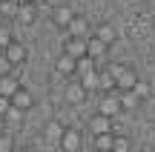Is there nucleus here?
<instances>
[{
    "label": "nucleus",
    "mask_w": 155,
    "mask_h": 152,
    "mask_svg": "<svg viewBox=\"0 0 155 152\" xmlns=\"http://www.w3.org/2000/svg\"><path fill=\"white\" fill-rule=\"evenodd\" d=\"M106 69L112 72V78H115V89L118 92H127V89H135V83H138V75H135V69L129 66H121V63H106Z\"/></svg>",
    "instance_id": "1"
},
{
    "label": "nucleus",
    "mask_w": 155,
    "mask_h": 152,
    "mask_svg": "<svg viewBox=\"0 0 155 152\" xmlns=\"http://www.w3.org/2000/svg\"><path fill=\"white\" fill-rule=\"evenodd\" d=\"M86 55L95 60V69H104L109 63V43H104L101 37H86Z\"/></svg>",
    "instance_id": "2"
},
{
    "label": "nucleus",
    "mask_w": 155,
    "mask_h": 152,
    "mask_svg": "<svg viewBox=\"0 0 155 152\" xmlns=\"http://www.w3.org/2000/svg\"><path fill=\"white\" fill-rule=\"evenodd\" d=\"M121 109H124V106H121V98H118V95H112V92H104V95H101V103H98V112H101V115L115 118Z\"/></svg>",
    "instance_id": "3"
},
{
    "label": "nucleus",
    "mask_w": 155,
    "mask_h": 152,
    "mask_svg": "<svg viewBox=\"0 0 155 152\" xmlns=\"http://www.w3.org/2000/svg\"><path fill=\"white\" fill-rule=\"evenodd\" d=\"M55 72L61 75V78H75V75H78V60H75L72 55L63 52V55L55 57Z\"/></svg>",
    "instance_id": "4"
},
{
    "label": "nucleus",
    "mask_w": 155,
    "mask_h": 152,
    "mask_svg": "<svg viewBox=\"0 0 155 152\" xmlns=\"http://www.w3.org/2000/svg\"><path fill=\"white\" fill-rule=\"evenodd\" d=\"M63 95H66V101L72 103V106H81V103L89 98V89L81 83V78H78V80H72V83H66V92H63Z\"/></svg>",
    "instance_id": "5"
},
{
    "label": "nucleus",
    "mask_w": 155,
    "mask_h": 152,
    "mask_svg": "<svg viewBox=\"0 0 155 152\" xmlns=\"http://www.w3.org/2000/svg\"><path fill=\"white\" fill-rule=\"evenodd\" d=\"M63 52L72 55L75 60H78V57H86V37H75V34H69V37L63 40Z\"/></svg>",
    "instance_id": "6"
},
{
    "label": "nucleus",
    "mask_w": 155,
    "mask_h": 152,
    "mask_svg": "<svg viewBox=\"0 0 155 152\" xmlns=\"http://www.w3.org/2000/svg\"><path fill=\"white\" fill-rule=\"evenodd\" d=\"M3 52H6V57H9V60L15 63V66H20V63H26V57H29V49H26V46L20 43V40H12V43L6 46Z\"/></svg>",
    "instance_id": "7"
},
{
    "label": "nucleus",
    "mask_w": 155,
    "mask_h": 152,
    "mask_svg": "<svg viewBox=\"0 0 155 152\" xmlns=\"http://www.w3.org/2000/svg\"><path fill=\"white\" fill-rule=\"evenodd\" d=\"M66 32H69V34H75V37H89V34H92V26H89V20H86L83 15H75L72 20H69Z\"/></svg>",
    "instance_id": "8"
},
{
    "label": "nucleus",
    "mask_w": 155,
    "mask_h": 152,
    "mask_svg": "<svg viewBox=\"0 0 155 152\" xmlns=\"http://www.w3.org/2000/svg\"><path fill=\"white\" fill-rule=\"evenodd\" d=\"M61 149H66V152H78L81 149V132L75 129V126H66L63 129V138H61V144H58Z\"/></svg>",
    "instance_id": "9"
},
{
    "label": "nucleus",
    "mask_w": 155,
    "mask_h": 152,
    "mask_svg": "<svg viewBox=\"0 0 155 152\" xmlns=\"http://www.w3.org/2000/svg\"><path fill=\"white\" fill-rule=\"evenodd\" d=\"M32 92L26 89V86H20V89L15 92V95H12V106H17V109H23V112H29V109H32Z\"/></svg>",
    "instance_id": "10"
},
{
    "label": "nucleus",
    "mask_w": 155,
    "mask_h": 152,
    "mask_svg": "<svg viewBox=\"0 0 155 152\" xmlns=\"http://www.w3.org/2000/svg\"><path fill=\"white\" fill-rule=\"evenodd\" d=\"M20 89V80H17V75H0V95H6V98H12L15 92Z\"/></svg>",
    "instance_id": "11"
},
{
    "label": "nucleus",
    "mask_w": 155,
    "mask_h": 152,
    "mask_svg": "<svg viewBox=\"0 0 155 152\" xmlns=\"http://www.w3.org/2000/svg\"><path fill=\"white\" fill-rule=\"evenodd\" d=\"M72 17H75V9H69V6H58V9L52 11V23L61 26V29H66Z\"/></svg>",
    "instance_id": "12"
},
{
    "label": "nucleus",
    "mask_w": 155,
    "mask_h": 152,
    "mask_svg": "<svg viewBox=\"0 0 155 152\" xmlns=\"http://www.w3.org/2000/svg\"><path fill=\"white\" fill-rule=\"evenodd\" d=\"M63 129H66V126H63L61 121H49V124L43 126V135H46V141H49V144H61Z\"/></svg>",
    "instance_id": "13"
},
{
    "label": "nucleus",
    "mask_w": 155,
    "mask_h": 152,
    "mask_svg": "<svg viewBox=\"0 0 155 152\" xmlns=\"http://www.w3.org/2000/svg\"><path fill=\"white\" fill-rule=\"evenodd\" d=\"M89 129H92V135H98V132H112V118H106V115H92V121H89Z\"/></svg>",
    "instance_id": "14"
},
{
    "label": "nucleus",
    "mask_w": 155,
    "mask_h": 152,
    "mask_svg": "<svg viewBox=\"0 0 155 152\" xmlns=\"http://www.w3.org/2000/svg\"><path fill=\"white\" fill-rule=\"evenodd\" d=\"M78 78H81V83L86 86L89 92H95V89H98V83H101V72H98V69H89V72L78 75Z\"/></svg>",
    "instance_id": "15"
},
{
    "label": "nucleus",
    "mask_w": 155,
    "mask_h": 152,
    "mask_svg": "<svg viewBox=\"0 0 155 152\" xmlns=\"http://www.w3.org/2000/svg\"><path fill=\"white\" fill-rule=\"evenodd\" d=\"M95 37H101L104 43H109V46H112V43L118 40V34H115V29H112L109 23H101V26L95 29Z\"/></svg>",
    "instance_id": "16"
},
{
    "label": "nucleus",
    "mask_w": 155,
    "mask_h": 152,
    "mask_svg": "<svg viewBox=\"0 0 155 152\" xmlns=\"http://www.w3.org/2000/svg\"><path fill=\"white\" fill-rule=\"evenodd\" d=\"M101 72V83H98V92H115V78H112V72L109 69H98Z\"/></svg>",
    "instance_id": "17"
},
{
    "label": "nucleus",
    "mask_w": 155,
    "mask_h": 152,
    "mask_svg": "<svg viewBox=\"0 0 155 152\" xmlns=\"http://www.w3.org/2000/svg\"><path fill=\"white\" fill-rule=\"evenodd\" d=\"M35 11H38V3H23L20 9H17V17H20V23H35Z\"/></svg>",
    "instance_id": "18"
},
{
    "label": "nucleus",
    "mask_w": 155,
    "mask_h": 152,
    "mask_svg": "<svg viewBox=\"0 0 155 152\" xmlns=\"http://www.w3.org/2000/svg\"><path fill=\"white\" fill-rule=\"evenodd\" d=\"M112 132H98L95 135V149H101V152H112Z\"/></svg>",
    "instance_id": "19"
},
{
    "label": "nucleus",
    "mask_w": 155,
    "mask_h": 152,
    "mask_svg": "<svg viewBox=\"0 0 155 152\" xmlns=\"http://www.w3.org/2000/svg\"><path fill=\"white\" fill-rule=\"evenodd\" d=\"M118 98H121V106H124V109H132V106H138V101H141V98L135 95L132 89H127V92H121V95H118Z\"/></svg>",
    "instance_id": "20"
},
{
    "label": "nucleus",
    "mask_w": 155,
    "mask_h": 152,
    "mask_svg": "<svg viewBox=\"0 0 155 152\" xmlns=\"http://www.w3.org/2000/svg\"><path fill=\"white\" fill-rule=\"evenodd\" d=\"M17 9H20V6H17L15 0H0V15H6V17H17Z\"/></svg>",
    "instance_id": "21"
},
{
    "label": "nucleus",
    "mask_w": 155,
    "mask_h": 152,
    "mask_svg": "<svg viewBox=\"0 0 155 152\" xmlns=\"http://www.w3.org/2000/svg\"><path fill=\"white\" fill-rule=\"evenodd\" d=\"M23 115H26L23 109H17V106H9V112H6L3 118L9 121V124H20V121H23Z\"/></svg>",
    "instance_id": "22"
},
{
    "label": "nucleus",
    "mask_w": 155,
    "mask_h": 152,
    "mask_svg": "<svg viewBox=\"0 0 155 152\" xmlns=\"http://www.w3.org/2000/svg\"><path fill=\"white\" fill-rule=\"evenodd\" d=\"M12 40H15V34H12V29H9V26H0V52H3L6 46L12 43Z\"/></svg>",
    "instance_id": "23"
},
{
    "label": "nucleus",
    "mask_w": 155,
    "mask_h": 152,
    "mask_svg": "<svg viewBox=\"0 0 155 152\" xmlns=\"http://www.w3.org/2000/svg\"><path fill=\"white\" fill-rule=\"evenodd\" d=\"M12 69H15V63L6 57V52H0V75H9Z\"/></svg>",
    "instance_id": "24"
},
{
    "label": "nucleus",
    "mask_w": 155,
    "mask_h": 152,
    "mask_svg": "<svg viewBox=\"0 0 155 152\" xmlns=\"http://www.w3.org/2000/svg\"><path fill=\"white\" fill-rule=\"evenodd\" d=\"M112 149H115V152H127L129 141H127V138H112Z\"/></svg>",
    "instance_id": "25"
},
{
    "label": "nucleus",
    "mask_w": 155,
    "mask_h": 152,
    "mask_svg": "<svg viewBox=\"0 0 155 152\" xmlns=\"http://www.w3.org/2000/svg\"><path fill=\"white\" fill-rule=\"evenodd\" d=\"M135 95H138V98H150V86H144V83H141V80H138V83H135Z\"/></svg>",
    "instance_id": "26"
},
{
    "label": "nucleus",
    "mask_w": 155,
    "mask_h": 152,
    "mask_svg": "<svg viewBox=\"0 0 155 152\" xmlns=\"http://www.w3.org/2000/svg\"><path fill=\"white\" fill-rule=\"evenodd\" d=\"M9 106H12V98H6V95H0V118H3V115L9 112Z\"/></svg>",
    "instance_id": "27"
},
{
    "label": "nucleus",
    "mask_w": 155,
    "mask_h": 152,
    "mask_svg": "<svg viewBox=\"0 0 155 152\" xmlns=\"http://www.w3.org/2000/svg\"><path fill=\"white\" fill-rule=\"evenodd\" d=\"M6 149H12V138L9 135H0V152H6Z\"/></svg>",
    "instance_id": "28"
},
{
    "label": "nucleus",
    "mask_w": 155,
    "mask_h": 152,
    "mask_svg": "<svg viewBox=\"0 0 155 152\" xmlns=\"http://www.w3.org/2000/svg\"><path fill=\"white\" fill-rule=\"evenodd\" d=\"M15 3H17V6H23V3H29V0H15Z\"/></svg>",
    "instance_id": "29"
},
{
    "label": "nucleus",
    "mask_w": 155,
    "mask_h": 152,
    "mask_svg": "<svg viewBox=\"0 0 155 152\" xmlns=\"http://www.w3.org/2000/svg\"><path fill=\"white\" fill-rule=\"evenodd\" d=\"M32 3H38V6H40V3H46V0H32Z\"/></svg>",
    "instance_id": "30"
}]
</instances>
